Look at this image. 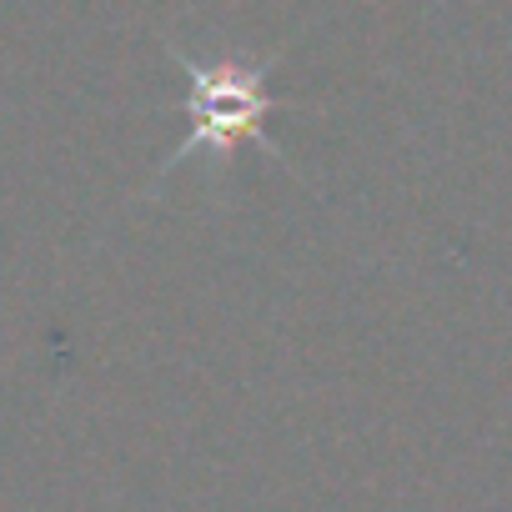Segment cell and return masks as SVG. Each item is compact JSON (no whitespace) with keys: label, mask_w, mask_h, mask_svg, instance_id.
Segmentation results:
<instances>
[{"label":"cell","mask_w":512,"mask_h":512,"mask_svg":"<svg viewBox=\"0 0 512 512\" xmlns=\"http://www.w3.org/2000/svg\"><path fill=\"white\" fill-rule=\"evenodd\" d=\"M181 76H186V136L181 146L156 166V181H166L176 166L186 161H206L221 166L231 161V151L241 141H256L262 156L282 161V146L272 141L267 121L277 116V91H272V61H211V56H191V51H171Z\"/></svg>","instance_id":"obj_1"}]
</instances>
